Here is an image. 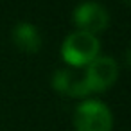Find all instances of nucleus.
<instances>
[{"instance_id": "1", "label": "nucleus", "mask_w": 131, "mask_h": 131, "mask_svg": "<svg viewBox=\"0 0 131 131\" xmlns=\"http://www.w3.org/2000/svg\"><path fill=\"white\" fill-rule=\"evenodd\" d=\"M61 56L65 63L74 68L86 67L92 59L99 56V40L90 32L74 31L65 38L61 45Z\"/></svg>"}, {"instance_id": "2", "label": "nucleus", "mask_w": 131, "mask_h": 131, "mask_svg": "<svg viewBox=\"0 0 131 131\" xmlns=\"http://www.w3.org/2000/svg\"><path fill=\"white\" fill-rule=\"evenodd\" d=\"M74 126L77 131H111L113 117L102 101L84 99L75 106Z\"/></svg>"}, {"instance_id": "3", "label": "nucleus", "mask_w": 131, "mask_h": 131, "mask_svg": "<svg viewBox=\"0 0 131 131\" xmlns=\"http://www.w3.org/2000/svg\"><path fill=\"white\" fill-rule=\"evenodd\" d=\"M88 92H104L108 90L118 75L117 61L110 56H97L83 70Z\"/></svg>"}, {"instance_id": "4", "label": "nucleus", "mask_w": 131, "mask_h": 131, "mask_svg": "<svg viewBox=\"0 0 131 131\" xmlns=\"http://www.w3.org/2000/svg\"><path fill=\"white\" fill-rule=\"evenodd\" d=\"M72 20L77 27V31L83 32H90V34H97L101 31H104L110 24V15L106 11L104 6L97 4V2H81L72 15Z\"/></svg>"}, {"instance_id": "5", "label": "nucleus", "mask_w": 131, "mask_h": 131, "mask_svg": "<svg viewBox=\"0 0 131 131\" xmlns=\"http://www.w3.org/2000/svg\"><path fill=\"white\" fill-rule=\"evenodd\" d=\"M52 84L58 92H61L65 95H72V97H83V95L90 93L86 88L84 74L74 67L56 70L52 75Z\"/></svg>"}, {"instance_id": "6", "label": "nucleus", "mask_w": 131, "mask_h": 131, "mask_svg": "<svg viewBox=\"0 0 131 131\" xmlns=\"http://www.w3.org/2000/svg\"><path fill=\"white\" fill-rule=\"evenodd\" d=\"M13 41L18 49H22L24 52H38L41 47V34L38 31V27L31 22H20L13 27Z\"/></svg>"}, {"instance_id": "7", "label": "nucleus", "mask_w": 131, "mask_h": 131, "mask_svg": "<svg viewBox=\"0 0 131 131\" xmlns=\"http://www.w3.org/2000/svg\"><path fill=\"white\" fill-rule=\"evenodd\" d=\"M126 58H127V63H129V67H131V49H129V52H127Z\"/></svg>"}, {"instance_id": "8", "label": "nucleus", "mask_w": 131, "mask_h": 131, "mask_svg": "<svg viewBox=\"0 0 131 131\" xmlns=\"http://www.w3.org/2000/svg\"><path fill=\"white\" fill-rule=\"evenodd\" d=\"M124 2H126L127 6H131V0H124Z\"/></svg>"}]
</instances>
